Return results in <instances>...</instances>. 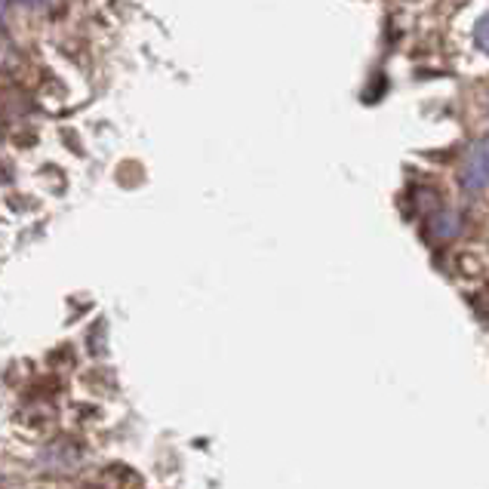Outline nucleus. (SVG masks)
Wrapping results in <instances>:
<instances>
[{"label":"nucleus","mask_w":489,"mask_h":489,"mask_svg":"<svg viewBox=\"0 0 489 489\" xmlns=\"http://www.w3.org/2000/svg\"><path fill=\"white\" fill-rule=\"evenodd\" d=\"M452 234H456V222H452V215L446 209H440L434 219V237H452Z\"/></svg>","instance_id":"7ed1b4c3"},{"label":"nucleus","mask_w":489,"mask_h":489,"mask_svg":"<svg viewBox=\"0 0 489 489\" xmlns=\"http://www.w3.org/2000/svg\"><path fill=\"white\" fill-rule=\"evenodd\" d=\"M19 4H28V6H40V4H46V0H19Z\"/></svg>","instance_id":"20e7f679"},{"label":"nucleus","mask_w":489,"mask_h":489,"mask_svg":"<svg viewBox=\"0 0 489 489\" xmlns=\"http://www.w3.org/2000/svg\"><path fill=\"white\" fill-rule=\"evenodd\" d=\"M4 13H6V0H0V22H4Z\"/></svg>","instance_id":"39448f33"},{"label":"nucleus","mask_w":489,"mask_h":489,"mask_svg":"<svg viewBox=\"0 0 489 489\" xmlns=\"http://www.w3.org/2000/svg\"><path fill=\"white\" fill-rule=\"evenodd\" d=\"M465 194H484L489 188V136L471 145L462 170Z\"/></svg>","instance_id":"f257e3e1"},{"label":"nucleus","mask_w":489,"mask_h":489,"mask_svg":"<svg viewBox=\"0 0 489 489\" xmlns=\"http://www.w3.org/2000/svg\"><path fill=\"white\" fill-rule=\"evenodd\" d=\"M474 44H477L480 53H489V10L474 25Z\"/></svg>","instance_id":"f03ea898"}]
</instances>
